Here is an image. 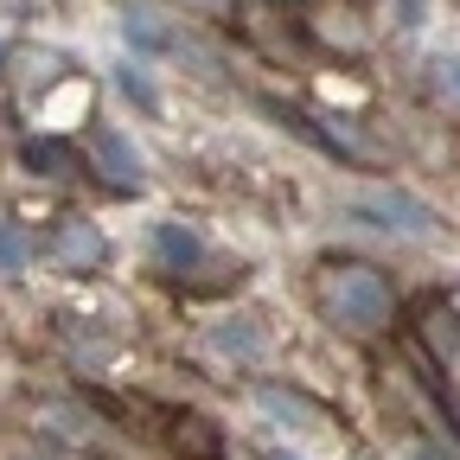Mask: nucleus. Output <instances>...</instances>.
<instances>
[{
    "label": "nucleus",
    "mask_w": 460,
    "mask_h": 460,
    "mask_svg": "<svg viewBox=\"0 0 460 460\" xmlns=\"http://www.w3.org/2000/svg\"><path fill=\"white\" fill-rule=\"evenodd\" d=\"M358 211L365 217H384V230H390V217H402V230H429L435 224L416 199H402V192H371V199H358Z\"/></svg>",
    "instance_id": "obj_3"
},
{
    "label": "nucleus",
    "mask_w": 460,
    "mask_h": 460,
    "mask_svg": "<svg viewBox=\"0 0 460 460\" xmlns=\"http://www.w3.org/2000/svg\"><path fill=\"white\" fill-rule=\"evenodd\" d=\"M154 250H160L166 269H180V275L199 262V237H192L186 224H160V230H154Z\"/></svg>",
    "instance_id": "obj_4"
},
{
    "label": "nucleus",
    "mask_w": 460,
    "mask_h": 460,
    "mask_svg": "<svg viewBox=\"0 0 460 460\" xmlns=\"http://www.w3.org/2000/svg\"><path fill=\"white\" fill-rule=\"evenodd\" d=\"M65 250H71V262H96V256H102V243L90 237V230H71V237H65Z\"/></svg>",
    "instance_id": "obj_5"
},
{
    "label": "nucleus",
    "mask_w": 460,
    "mask_h": 460,
    "mask_svg": "<svg viewBox=\"0 0 460 460\" xmlns=\"http://www.w3.org/2000/svg\"><path fill=\"white\" fill-rule=\"evenodd\" d=\"M441 71H447V84L460 90V58H447V65H441Z\"/></svg>",
    "instance_id": "obj_7"
},
{
    "label": "nucleus",
    "mask_w": 460,
    "mask_h": 460,
    "mask_svg": "<svg viewBox=\"0 0 460 460\" xmlns=\"http://www.w3.org/2000/svg\"><path fill=\"white\" fill-rule=\"evenodd\" d=\"M122 90H128L135 102H147V109H154V84H147L141 71H122Z\"/></svg>",
    "instance_id": "obj_6"
},
{
    "label": "nucleus",
    "mask_w": 460,
    "mask_h": 460,
    "mask_svg": "<svg viewBox=\"0 0 460 460\" xmlns=\"http://www.w3.org/2000/svg\"><path fill=\"white\" fill-rule=\"evenodd\" d=\"M90 154L102 160V172H109L115 186H141V154L115 135V128H90Z\"/></svg>",
    "instance_id": "obj_2"
},
{
    "label": "nucleus",
    "mask_w": 460,
    "mask_h": 460,
    "mask_svg": "<svg viewBox=\"0 0 460 460\" xmlns=\"http://www.w3.org/2000/svg\"><path fill=\"white\" fill-rule=\"evenodd\" d=\"M416 460H441V454H435V447H422V454H416Z\"/></svg>",
    "instance_id": "obj_8"
},
{
    "label": "nucleus",
    "mask_w": 460,
    "mask_h": 460,
    "mask_svg": "<svg viewBox=\"0 0 460 460\" xmlns=\"http://www.w3.org/2000/svg\"><path fill=\"white\" fill-rule=\"evenodd\" d=\"M320 307H326L339 326L377 332V326H390L396 295H390V275H377L371 262H326V269H320Z\"/></svg>",
    "instance_id": "obj_1"
}]
</instances>
